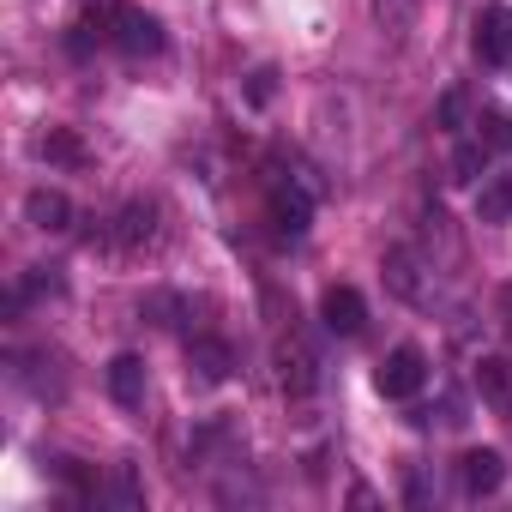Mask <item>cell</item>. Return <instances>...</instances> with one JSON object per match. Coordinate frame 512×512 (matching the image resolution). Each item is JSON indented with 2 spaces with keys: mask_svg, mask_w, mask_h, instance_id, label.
Instances as JSON below:
<instances>
[{
  "mask_svg": "<svg viewBox=\"0 0 512 512\" xmlns=\"http://www.w3.org/2000/svg\"><path fill=\"white\" fill-rule=\"evenodd\" d=\"M512 217V175H494L476 187V223H506Z\"/></svg>",
  "mask_w": 512,
  "mask_h": 512,
  "instance_id": "cell-14",
  "label": "cell"
},
{
  "mask_svg": "<svg viewBox=\"0 0 512 512\" xmlns=\"http://www.w3.org/2000/svg\"><path fill=\"white\" fill-rule=\"evenodd\" d=\"M386 290H392L398 302H422V296H428L416 247H392V253H386Z\"/></svg>",
  "mask_w": 512,
  "mask_h": 512,
  "instance_id": "cell-9",
  "label": "cell"
},
{
  "mask_svg": "<svg viewBox=\"0 0 512 512\" xmlns=\"http://www.w3.org/2000/svg\"><path fill=\"white\" fill-rule=\"evenodd\" d=\"M320 314H326V332H338V338H356V332L368 326V302H362L350 284H332L326 302H320Z\"/></svg>",
  "mask_w": 512,
  "mask_h": 512,
  "instance_id": "cell-4",
  "label": "cell"
},
{
  "mask_svg": "<svg viewBox=\"0 0 512 512\" xmlns=\"http://www.w3.org/2000/svg\"><path fill=\"white\" fill-rule=\"evenodd\" d=\"M109 398L127 404V410L145 404V362H139V356H115V362H109Z\"/></svg>",
  "mask_w": 512,
  "mask_h": 512,
  "instance_id": "cell-11",
  "label": "cell"
},
{
  "mask_svg": "<svg viewBox=\"0 0 512 512\" xmlns=\"http://www.w3.org/2000/svg\"><path fill=\"white\" fill-rule=\"evenodd\" d=\"M109 500H115V506H139V482H133V476L121 470V476L109 482Z\"/></svg>",
  "mask_w": 512,
  "mask_h": 512,
  "instance_id": "cell-22",
  "label": "cell"
},
{
  "mask_svg": "<svg viewBox=\"0 0 512 512\" xmlns=\"http://www.w3.org/2000/svg\"><path fill=\"white\" fill-rule=\"evenodd\" d=\"M440 127H446V133H464V91H458V85L440 97Z\"/></svg>",
  "mask_w": 512,
  "mask_h": 512,
  "instance_id": "cell-20",
  "label": "cell"
},
{
  "mask_svg": "<svg viewBox=\"0 0 512 512\" xmlns=\"http://www.w3.org/2000/svg\"><path fill=\"white\" fill-rule=\"evenodd\" d=\"M308 223H314V199H308V187H296V181H272V229L284 235V241H302L308 235Z\"/></svg>",
  "mask_w": 512,
  "mask_h": 512,
  "instance_id": "cell-3",
  "label": "cell"
},
{
  "mask_svg": "<svg viewBox=\"0 0 512 512\" xmlns=\"http://www.w3.org/2000/svg\"><path fill=\"white\" fill-rule=\"evenodd\" d=\"M476 392L488 398V410H512V380H506V362H494V356H482L476 362Z\"/></svg>",
  "mask_w": 512,
  "mask_h": 512,
  "instance_id": "cell-13",
  "label": "cell"
},
{
  "mask_svg": "<svg viewBox=\"0 0 512 512\" xmlns=\"http://www.w3.org/2000/svg\"><path fill=\"white\" fill-rule=\"evenodd\" d=\"M374 13H380V25H386V31H410L416 0H374Z\"/></svg>",
  "mask_w": 512,
  "mask_h": 512,
  "instance_id": "cell-18",
  "label": "cell"
},
{
  "mask_svg": "<svg viewBox=\"0 0 512 512\" xmlns=\"http://www.w3.org/2000/svg\"><path fill=\"white\" fill-rule=\"evenodd\" d=\"M43 157H49V163H85V145H79L73 133H49V139H43Z\"/></svg>",
  "mask_w": 512,
  "mask_h": 512,
  "instance_id": "cell-19",
  "label": "cell"
},
{
  "mask_svg": "<svg viewBox=\"0 0 512 512\" xmlns=\"http://www.w3.org/2000/svg\"><path fill=\"white\" fill-rule=\"evenodd\" d=\"M278 374H284V392H296V398H308L314 386H320V356L308 350V344H284L278 350Z\"/></svg>",
  "mask_w": 512,
  "mask_h": 512,
  "instance_id": "cell-8",
  "label": "cell"
},
{
  "mask_svg": "<svg viewBox=\"0 0 512 512\" xmlns=\"http://www.w3.org/2000/svg\"><path fill=\"white\" fill-rule=\"evenodd\" d=\"M488 145L482 139H458V151H452V181H464V187H476L482 181V169H488Z\"/></svg>",
  "mask_w": 512,
  "mask_h": 512,
  "instance_id": "cell-15",
  "label": "cell"
},
{
  "mask_svg": "<svg viewBox=\"0 0 512 512\" xmlns=\"http://www.w3.org/2000/svg\"><path fill=\"white\" fill-rule=\"evenodd\" d=\"M422 380H428V356H422V350H410V344H398V350L380 362V374H374L380 398H416V392H422Z\"/></svg>",
  "mask_w": 512,
  "mask_h": 512,
  "instance_id": "cell-2",
  "label": "cell"
},
{
  "mask_svg": "<svg viewBox=\"0 0 512 512\" xmlns=\"http://www.w3.org/2000/svg\"><path fill=\"white\" fill-rule=\"evenodd\" d=\"M500 314H506V326H512V284L500 290Z\"/></svg>",
  "mask_w": 512,
  "mask_h": 512,
  "instance_id": "cell-23",
  "label": "cell"
},
{
  "mask_svg": "<svg viewBox=\"0 0 512 512\" xmlns=\"http://www.w3.org/2000/svg\"><path fill=\"white\" fill-rule=\"evenodd\" d=\"M458 482H464V494H494L500 482H506V458L494 452V446H476V452H464L458 458Z\"/></svg>",
  "mask_w": 512,
  "mask_h": 512,
  "instance_id": "cell-5",
  "label": "cell"
},
{
  "mask_svg": "<svg viewBox=\"0 0 512 512\" xmlns=\"http://www.w3.org/2000/svg\"><path fill=\"white\" fill-rule=\"evenodd\" d=\"M151 235H157V211H151L145 199L121 205V217H115V247H145Z\"/></svg>",
  "mask_w": 512,
  "mask_h": 512,
  "instance_id": "cell-12",
  "label": "cell"
},
{
  "mask_svg": "<svg viewBox=\"0 0 512 512\" xmlns=\"http://www.w3.org/2000/svg\"><path fill=\"white\" fill-rule=\"evenodd\" d=\"M476 127H482V145H488V151H512V115H506V109H482Z\"/></svg>",
  "mask_w": 512,
  "mask_h": 512,
  "instance_id": "cell-17",
  "label": "cell"
},
{
  "mask_svg": "<svg viewBox=\"0 0 512 512\" xmlns=\"http://www.w3.org/2000/svg\"><path fill=\"white\" fill-rule=\"evenodd\" d=\"M103 25H109V37H115L127 55H157V49H163V25H157L145 7H133V0H115Z\"/></svg>",
  "mask_w": 512,
  "mask_h": 512,
  "instance_id": "cell-1",
  "label": "cell"
},
{
  "mask_svg": "<svg viewBox=\"0 0 512 512\" xmlns=\"http://www.w3.org/2000/svg\"><path fill=\"white\" fill-rule=\"evenodd\" d=\"M25 217H31L37 229L61 235V229H73V199H67V193H55V187H37V193L25 199Z\"/></svg>",
  "mask_w": 512,
  "mask_h": 512,
  "instance_id": "cell-10",
  "label": "cell"
},
{
  "mask_svg": "<svg viewBox=\"0 0 512 512\" xmlns=\"http://www.w3.org/2000/svg\"><path fill=\"white\" fill-rule=\"evenodd\" d=\"M229 368H235V356H229L223 338H193V344H187V374H193L199 386H223Z\"/></svg>",
  "mask_w": 512,
  "mask_h": 512,
  "instance_id": "cell-7",
  "label": "cell"
},
{
  "mask_svg": "<svg viewBox=\"0 0 512 512\" xmlns=\"http://www.w3.org/2000/svg\"><path fill=\"white\" fill-rule=\"evenodd\" d=\"M139 314H145L151 326H181V314H187V302H181V296H169V290H151Z\"/></svg>",
  "mask_w": 512,
  "mask_h": 512,
  "instance_id": "cell-16",
  "label": "cell"
},
{
  "mask_svg": "<svg viewBox=\"0 0 512 512\" xmlns=\"http://www.w3.org/2000/svg\"><path fill=\"white\" fill-rule=\"evenodd\" d=\"M476 55L488 67L512 61V13L506 7H482V19H476Z\"/></svg>",
  "mask_w": 512,
  "mask_h": 512,
  "instance_id": "cell-6",
  "label": "cell"
},
{
  "mask_svg": "<svg viewBox=\"0 0 512 512\" xmlns=\"http://www.w3.org/2000/svg\"><path fill=\"white\" fill-rule=\"evenodd\" d=\"M272 91H278V73H272V67H260V73L247 79V103H253V109H260V103H272Z\"/></svg>",
  "mask_w": 512,
  "mask_h": 512,
  "instance_id": "cell-21",
  "label": "cell"
}]
</instances>
